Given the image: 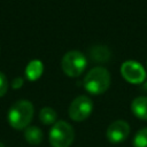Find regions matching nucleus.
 Instances as JSON below:
<instances>
[{
	"label": "nucleus",
	"instance_id": "nucleus-11",
	"mask_svg": "<svg viewBox=\"0 0 147 147\" xmlns=\"http://www.w3.org/2000/svg\"><path fill=\"white\" fill-rule=\"evenodd\" d=\"M57 114L56 111L51 107H44L39 113V119L45 125H51L56 123Z\"/></svg>",
	"mask_w": 147,
	"mask_h": 147
},
{
	"label": "nucleus",
	"instance_id": "nucleus-10",
	"mask_svg": "<svg viewBox=\"0 0 147 147\" xmlns=\"http://www.w3.org/2000/svg\"><path fill=\"white\" fill-rule=\"evenodd\" d=\"M24 138L30 145H39L42 141V131L38 126H28L24 130Z\"/></svg>",
	"mask_w": 147,
	"mask_h": 147
},
{
	"label": "nucleus",
	"instance_id": "nucleus-8",
	"mask_svg": "<svg viewBox=\"0 0 147 147\" xmlns=\"http://www.w3.org/2000/svg\"><path fill=\"white\" fill-rule=\"evenodd\" d=\"M131 110L136 117L147 121V96H138L133 99Z\"/></svg>",
	"mask_w": 147,
	"mask_h": 147
},
{
	"label": "nucleus",
	"instance_id": "nucleus-13",
	"mask_svg": "<svg viewBox=\"0 0 147 147\" xmlns=\"http://www.w3.org/2000/svg\"><path fill=\"white\" fill-rule=\"evenodd\" d=\"M7 90H8V80H7V77L5 76L3 72L0 71V98L6 94Z\"/></svg>",
	"mask_w": 147,
	"mask_h": 147
},
{
	"label": "nucleus",
	"instance_id": "nucleus-1",
	"mask_svg": "<svg viewBox=\"0 0 147 147\" xmlns=\"http://www.w3.org/2000/svg\"><path fill=\"white\" fill-rule=\"evenodd\" d=\"M33 117V105L28 100L16 101L8 111V122L11 127L23 130L29 126Z\"/></svg>",
	"mask_w": 147,
	"mask_h": 147
},
{
	"label": "nucleus",
	"instance_id": "nucleus-16",
	"mask_svg": "<svg viewBox=\"0 0 147 147\" xmlns=\"http://www.w3.org/2000/svg\"><path fill=\"white\" fill-rule=\"evenodd\" d=\"M146 64H147V60H146Z\"/></svg>",
	"mask_w": 147,
	"mask_h": 147
},
{
	"label": "nucleus",
	"instance_id": "nucleus-15",
	"mask_svg": "<svg viewBox=\"0 0 147 147\" xmlns=\"http://www.w3.org/2000/svg\"><path fill=\"white\" fill-rule=\"evenodd\" d=\"M0 147H5V146L2 145V142H0Z\"/></svg>",
	"mask_w": 147,
	"mask_h": 147
},
{
	"label": "nucleus",
	"instance_id": "nucleus-9",
	"mask_svg": "<svg viewBox=\"0 0 147 147\" xmlns=\"http://www.w3.org/2000/svg\"><path fill=\"white\" fill-rule=\"evenodd\" d=\"M44 71V65L39 60H32L25 68V76L29 80H37Z\"/></svg>",
	"mask_w": 147,
	"mask_h": 147
},
{
	"label": "nucleus",
	"instance_id": "nucleus-6",
	"mask_svg": "<svg viewBox=\"0 0 147 147\" xmlns=\"http://www.w3.org/2000/svg\"><path fill=\"white\" fill-rule=\"evenodd\" d=\"M121 74L125 80L132 84H140L146 78L145 68L136 61H125L121 67Z\"/></svg>",
	"mask_w": 147,
	"mask_h": 147
},
{
	"label": "nucleus",
	"instance_id": "nucleus-5",
	"mask_svg": "<svg viewBox=\"0 0 147 147\" xmlns=\"http://www.w3.org/2000/svg\"><path fill=\"white\" fill-rule=\"evenodd\" d=\"M93 110V102L86 95H79L70 103L69 116L75 122H82L86 119Z\"/></svg>",
	"mask_w": 147,
	"mask_h": 147
},
{
	"label": "nucleus",
	"instance_id": "nucleus-14",
	"mask_svg": "<svg viewBox=\"0 0 147 147\" xmlns=\"http://www.w3.org/2000/svg\"><path fill=\"white\" fill-rule=\"evenodd\" d=\"M23 83H24L23 78H21V77H16V78L13 80L11 86H13V88H20V87H22Z\"/></svg>",
	"mask_w": 147,
	"mask_h": 147
},
{
	"label": "nucleus",
	"instance_id": "nucleus-4",
	"mask_svg": "<svg viewBox=\"0 0 147 147\" xmlns=\"http://www.w3.org/2000/svg\"><path fill=\"white\" fill-rule=\"evenodd\" d=\"M61 65L65 75L69 77H77L85 70L86 59L79 51H70L63 55Z\"/></svg>",
	"mask_w": 147,
	"mask_h": 147
},
{
	"label": "nucleus",
	"instance_id": "nucleus-2",
	"mask_svg": "<svg viewBox=\"0 0 147 147\" xmlns=\"http://www.w3.org/2000/svg\"><path fill=\"white\" fill-rule=\"evenodd\" d=\"M110 85V74L103 67L91 69L84 78V87L91 94H102Z\"/></svg>",
	"mask_w": 147,
	"mask_h": 147
},
{
	"label": "nucleus",
	"instance_id": "nucleus-3",
	"mask_svg": "<svg viewBox=\"0 0 147 147\" xmlns=\"http://www.w3.org/2000/svg\"><path fill=\"white\" fill-rule=\"evenodd\" d=\"M48 139L52 147H69L75 139L74 127L64 121H57L53 124Z\"/></svg>",
	"mask_w": 147,
	"mask_h": 147
},
{
	"label": "nucleus",
	"instance_id": "nucleus-12",
	"mask_svg": "<svg viewBox=\"0 0 147 147\" xmlns=\"http://www.w3.org/2000/svg\"><path fill=\"white\" fill-rule=\"evenodd\" d=\"M133 147H147V127L139 130L133 138Z\"/></svg>",
	"mask_w": 147,
	"mask_h": 147
},
{
	"label": "nucleus",
	"instance_id": "nucleus-7",
	"mask_svg": "<svg viewBox=\"0 0 147 147\" xmlns=\"http://www.w3.org/2000/svg\"><path fill=\"white\" fill-rule=\"evenodd\" d=\"M130 134V125L122 119L115 121L111 124H109V126L107 127V139L109 142L111 144H121L124 140H126V138Z\"/></svg>",
	"mask_w": 147,
	"mask_h": 147
}]
</instances>
